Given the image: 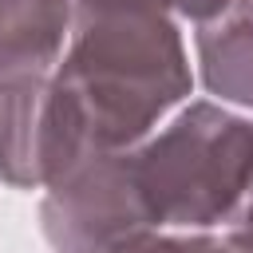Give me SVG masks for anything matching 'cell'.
Returning a JSON list of instances; mask_svg holds the SVG:
<instances>
[{
    "label": "cell",
    "instance_id": "52a82bcc",
    "mask_svg": "<svg viewBox=\"0 0 253 253\" xmlns=\"http://www.w3.org/2000/svg\"><path fill=\"white\" fill-rule=\"evenodd\" d=\"M115 253H237V245L210 229H154L119 245Z\"/></svg>",
    "mask_w": 253,
    "mask_h": 253
},
{
    "label": "cell",
    "instance_id": "3957f363",
    "mask_svg": "<svg viewBox=\"0 0 253 253\" xmlns=\"http://www.w3.org/2000/svg\"><path fill=\"white\" fill-rule=\"evenodd\" d=\"M40 233L51 253H115L119 245L154 233L126 150H91L67 166L40 198Z\"/></svg>",
    "mask_w": 253,
    "mask_h": 253
},
{
    "label": "cell",
    "instance_id": "277c9868",
    "mask_svg": "<svg viewBox=\"0 0 253 253\" xmlns=\"http://www.w3.org/2000/svg\"><path fill=\"white\" fill-rule=\"evenodd\" d=\"M83 154L51 91V71L0 83V182L12 190H47Z\"/></svg>",
    "mask_w": 253,
    "mask_h": 253
},
{
    "label": "cell",
    "instance_id": "ba28073f",
    "mask_svg": "<svg viewBox=\"0 0 253 253\" xmlns=\"http://www.w3.org/2000/svg\"><path fill=\"white\" fill-rule=\"evenodd\" d=\"M103 4H138V8H158V12H166V16H174V20H206V16H213L217 8H225L229 0H103Z\"/></svg>",
    "mask_w": 253,
    "mask_h": 253
},
{
    "label": "cell",
    "instance_id": "6da1fadb",
    "mask_svg": "<svg viewBox=\"0 0 253 253\" xmlns=\"http://www.w3.org/2000/svg\"><path fill=\"white\" fill-rule=\"evenodd\" d=\"M51 87L87 154L126 150L190 99L194 67L174 16L138 4L75 0Z\"/></svg>",
    "mask_w": 253,
    "mask_h": 253
},
{
    "label": "cell",
    "instance_id": "5b68a950",
    "mask_svg": "<svg viewBox=\"0 0 253 253\" xmlns=\"http://www.w3.org/2000/svg\"><path fill=\"white\" fill-rule=\"evenodd\" d=\"M194 59L202 87L217 103L253 111V0H229L198 20Z\"/></svg>",
    "mask_w": 253,
    "mask_h": 253
},
{
    "label": "cell",
    "instance_id": "7a4b0ae2",
    "mask_svg": "<svg viewBox=\"0 0 253 253\" xmlns=\"http://www.w3.org/2000/svg\"><path fill=\"white\" fill-rule=\"evenodd\" d=\"M126 162L150 229L221 233L253 210V115L217 99L182 103Z\"/></svg>",
    "mask_w": 253,
    "mask_h": 253
},
{
    "label": "cell",
    "instance_id": "8992f818",
    "mask_svg": "<svg viewBox=\"0 0 253 253\" xmlns=\"http://www.w3.org/2000/svg\"><path fill=\"white\" fill-rule=\"evenodd\" d=\"M75 0H0V83L55 71Z\"/></svg>",
    "mask_w": 253,
    "mask_h": 253
}]
</instances>
